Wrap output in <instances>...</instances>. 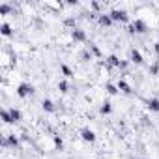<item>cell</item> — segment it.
<instances>
[{
  "mask_svg": "<svg viewBox=\"0 0 159 159\" xmlns=\"http://www.w3.org/2000/svg\"><path fill=\"white\" fill-rule=\"evenodd\" d=\"M109 15H110L112 21H127V13H125L124 10H112Z\"/></svg>",
  "mask_w": 159,
  "mask_h": 159,
  "instance_id": "6da1fadb",
  "label": "cell"
},
{
  "mask_svg": "<svg viewBox=\"0 0 159 159\" xmlns=\"http://www.w3.org/2000/svg\"><path fill=\"white\" fill-rule=\"evenodd\" d=\"M34 92V88H32V84H26V82H23V84H19V88H17V94L21 95V97H26L28 94Z\"/></svg>",
  "mask_w": 159,
  "mask_h": 159,
  "instance_id": "7a4b0ae2",
  "label": "cell"
},
{
  "mask_svg": "<svg viewBox=\"0 0 159 159\" xmlns=\"http://www.w3.org/2000/svg\"><path fill=\"white\" fill-rule=\"evenodd\" d=\"M82 138L84 140H95V135H94V131H90V129H82Z\"/></svg>",
  "mask_w": 159,
  "mask_h": 159,
  "instance_id": "3957f363",
  "label": "cell"
},
{
  "mask_svg": "<svg viewBox=\"0 0 159 159\" xmlns=\"http://www.w3.org/2000/svg\"><path fill=\"white\" fill-rule=\"evenodd\" d=\"M99 23L109 26V25H112V19H110V15H99Z\"/></svg>",
  "mask_w": 159,
  "mask_h": 159,
  "instance_id": "277c9868",
  "label": "cell"
},
{
  "mask_svg": "<svg viewBox=\"0 0 159 159\" xmlns=\"http://www.w3.org/2000/svg\"><path fill=\"white\" fill-rule=\"evenodd\" d=\"M148 107H150V110H156V112H159V99H150V101H148Z\"/></svg>",
  "mask_w": 159,
  "mask_h": 159,
  "instance_id": "5b68a950",
  "label": "cell"
},
{
  "mask_svg": "<svg viewBox=\"0 0 159 159\" xmlns=\"http://www.w3.org/2000/svg\"><path fill=\"white\" fill-rule=\"evenodd\" d=\"M131 60H133V62H137V64H140V62H142L140 53H138V51H131Z\"/></svg>",
  "mask_w": 159,
  "mask_h": 159,
  "instance_id": "8992f818",
  "label": "cell"
},
{
  "mask_svg": "<svg viewBox=\"0 0 159 159\" xmlns=\"http://www.w3.org/2000/svg\"><path fill=\"white\" fill-rule=\"evenodd\" d=\"M43 109H45V110H49V112H53V110H54V105H53V101L45 99V101H43Z\"/></svg>",
  "mask_w": 159,
  "mask_h": 159,
  "instance_id": "52a82bcc",
  "label": "cell"
},
{
  "mask_svg": "<svg viewBox=\"0 0 159 159\" xmlns=\"http://www.w3.org/2000/svg\"><path fill=\"white\" fill-rule=\"evenodd\" d=\"M2 118H4V122H8V124H11V122H13V118H11L10 110H2Z\"/></svg>",
  "mask_w": 159,
  "mask_h": 159,
  "instance_id": "ba28073f",
  "label": "cell"
},
{
  "mask_svg": "<svg viewBox=\"0 0 159 159\" xmlns=\"http://www.w3.org/2000/svg\"><path fill=\"white\" fill-rule=\"evenodd\" d=\"M73 38L77 39V41H82V39H84V32H81V30H73Z\"/></svg>",
  "mask_w": 159,
  "mask_h": 159,
  "instance_id": "9c48e42d",
  "label": "cell"
},
{
  "mask_svg": "<svg viewBox=\"0 0 159 159\" xmlns=\"http://www.w3.org/2000/svg\"><path fill=\"white\" fill-rule=\"evenodd\" d=\"M10 114H11V118H13V122L21 120V112H19V110H15V109H10Z\"/></svg>",
  "mask_w": 159,
  "mask_h": 159,
  "instance_id": "30bf717a",
  "label": "cell"
},
{
  "mask_svg": "<svg viewBox=\"0 0 159 159\" xmlns=\"http://www.w3.org/2000/svg\"><path fill=\"white\" fill-rule=\"evenodd\" d=\"M2 34H4V36H10V34H11V28H10V25H8V23H4V25H2Z\"/></svg>",
  "mask_w": 159,
  "mask_h": 159,
  "instance_id": "8fae6325",
  "label": "cell"
},
{
  "mask_svg": "<svg viewBox=\"0 0 159 159\" xmlns=\"http://www.w3.org/2000/svg\"><path fill=\"white\" fill-rule=\"evenodd\" d=\"M118 88H120V90H124L125 94H131V88L125 84V82H120V84H118Z\"/></svg>",
  "mask_w": 159,
  "mask_h": 159,
  "instance_id": "7c38bea8",
  "label": "cell"
},
{
  "mask_svg": "<svg viewBox=\"0 0 159 159\" xmlns=\"http://www.w3.org/2000/svg\"><path fill=\"white\" fill-rule=\"evenodd\" d=\"M101 112H103V114L110 112V103H103V107H101Z\"/></svg>",
  "mask_w": 159,
  "mask_h": 159,
  "instance_id": "4fadbf2b",
  "label": "cell"
},
{
  "mask_svg": "<svg viewBox=\"0 0 159 159\" xmlns=\"http://www.w3.org/2000/svg\"><path fill=\"white\" fill-rule=\"evenodd\" d=\"M6 144H11V146H17V138H15V137H10V138H8V140H6Z\"/></svg>",
  "mask_w": 159,
  "mask_h": 159,
  "instance_id": "5bb4252c",
  "label": "cell"
},
{
  "mask_svg": "<svg viewBox=\"0 0 159 159\" xmlns=\"http://www.w3.org/2000/svg\"><path fill=\"white\" fill-rule=\"evenodd\" d=\"M8 11H10V6H8V4H2V6H0V13H8Z\"/></svg>",
  "mask_w": 159,
  "mask_h": 159,
  "instance_id": "9a60e30c",
  "label": "cell"
},
{
  "mask_svg": "<svg viewBox=\"0 0 159 159\" xmlns=\"http://www.w3.org/2000/svg\"><path fill=\"white\" fill-rule=\"evenodd\" d=\"M62 71H64V73L67 75V77H71V69H69L67 66H62Z\"/></svg>",
  "mask_w": 159,
  "mask_h": 159,
  "instance_id": "2e32d148",
  "label": "cell"
},
{
  "mask_svg": "<svg viewBox=\"0 0 159 159\" xmlns=\"http://www.w3.org/2000/svg\"><path fill=\"white\" fill-rule=\"evenodd\" d=\"M107 90H109V92H110V94H116V88H114V86H112V84H109V86H107Z\"/></svg>",
  "mask_w": 159,
  "mask_h": 159,
  "instance_id": "e0dca14e",
  "label": "cell"
},
{
  "mask_svg": "<svg viewBox=\"0 0 159 159\" xmlns=\"http://www.w3.org/2000/svg\"><path fill=\"white\" fill-rule=\"evenodd\" d=\"M58 86H60V88H62V92H67V84H66V82H60V84H58Z\"/></svg>",
  "mask_w": 159,
  "mask_h": 159,
  "instance_id": "ac0fdd59",
  "label": "cell"
},
{
  "mask_svg": "<svg viewBox=\"0 0 159 159\" xmlns=\"http://www.w3.org/2000/svg\"><path fill=\"white\" fill-rule=\"evenodd\" d=\"M154 49H156V53L159 54V43H156V47H154Z\"/></svg>",
  "mask_w": 159,
  "mask_h": 159,
  "instance_id": "d6986e66",
  "label": "cell"
}]
</instances>
